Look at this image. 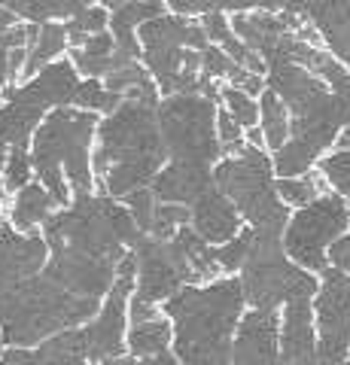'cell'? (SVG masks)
Wrapping results in <instances>:
<instances>
[{"mask_svg":"<svg viewBox=\"0 0 350 365\" xmlns=\"http://www.w3.org/2000/svg\"><path fill=\"white\" fill-rule=\"evenodd\" d=\"M155 107L159 88L150 83L128 91L110 116H101L92 146L95 192L122 201L131 192L153 186L168 162Z\"/></svg>","mask_w":350,"mask_h":365,"instance_id":"1","label":"cell"},{"mask_svg":"<svg viewBox=\"0 0 350 365\" xmlns=\"http://www.w3.org/2000/svg\"><path fill=\"white\" fill-rule=\"evenodd\" d=\"M162 311L171 319V341L180 365H229L232 338L244 314L238 277L183 287L162 302Z\"/></svg>","mask_w":350,"mask_h":365,"instance_id":"2","label":"cell"},{"mask_svg":"<svg viewBox=\"0 0 350 365\" xmlns=\"http://www.w3.org/2000/svg\"><path fill=\"white\" fill-rule=\"evenodd\" d=\"M101 116L76 107L49 110L31 134L28 153L34 180L52 195L58 207H67L73 195L95 192L92 146Z\"/></svg>","mask_w":350,"mask_h":365,"instance_id":"3","label":"cell"},{"mask_svg":"<svg viewBox=\"0 0 350 365\" xmlns=\"http://www.w3.org/2000/svg\"><path fill=\"white\" fill-rule=\"evenodd\" d=\"M40 235L49 253H76L119 265V259L138 244L143 232L134 225L122 201L104 192H86L73 195L67 207L55 210L43 222Z\"/></svg>","mask_w":350,"mask_h":365,"instance_id":"4","label":"cell"},{"mask_svg":"<svg viewBox=\"0 0 350 365\" xmlns=\"http://www.w3.org/2000/svg\"><path fill=\"white\" fill-rule=\"evenodd\" d=\"M140 64L165 95H207L217 98V83L201 76V52L207 49V37L198 19H183L162 13L138 28Z\"/></svg>","mask_w":350,"mask_h":365,"instance_id":"5","label":"cell"},{"mask_svg":"<svg viewBox=\"0 0 350 365\" xmlns=\"http://www.w3.org/2000/svg\"><path fill=\"white\" fill-rule=\"evenodd\" d=\"M98 307L101 302L61 289L40 271L0 299V338L4 347H37L58 332L86 326Z\"/></svg>","mask_w":350,"mask_h":365,"instance_id":"6","label":"cell"},{"mask_svg":"<svg viewBox=\"0 0 350 365\" xmlns=\"http://www.w3.org/2000/svg\"><path fill=\"white\" fill-rule=\"evenodd\" d=\"M274 165L262 146L244 143L235 155H225L213 165V186L232 201L241 222L262 235H284L289 207L277 198Z\"/></svg>","mask_w":350,"mask_h":365,"instance_id":"7","label":"cell"},{"mask_svg":"<svg viewBox=\"0 0 350 365\" xmlns=\"http://www.w3.org/2000/svg\"><path fill=\"white\" fill-rule=\"evenodd\" d=\"M83 76L73 71L67 55L46 64L31 79H21L19 86L0 91V170H4L6 153L13 146H28L31 134L37 131L49 110L73 107L76 88Z\"/></svg>","mask_w":350,"mask_h":365,"instance_id":"8","label":"cell"},{"mask_svg":"<svg viewBox=\"0 0 350 365\" xmlns=\"http://www.w3.org/2000/svg\"><path fill=\"white\" fill-rule=\"evenodd\" d=\"M155 116L168 162L213 170L222 158V146L217 140V98L165 95L159 98Z\"/></svg>","mask_w":350,"mask_h":365,"instance_id":"9","label":"cell"},{"mask_svg":"<svg viewBox=\"0 0 350 365\" xmlns=\"http://www.w3.org/2000/svg\"><path fill=\"white\" fill-rule=\"evenodd\" d=\"M238 274L244 304H250V311H280L289 299H299V295L314 299L317 292V277L292 265L284 253L280 235L253 232L250 250Z\"/></svg>","mask_w":350,"mask_h":365,"instance_id":"10","label":"cell"},{"mask_svg":"<svg viewBox=\"0 0 350 365\" xmlns=\"http://www.w3.org/2000/svg\"><path fill=\"white\" fill-rule=\"evenodd\" d=\"M347 232H350V204L326 189L304 207H296L289 213L280 244H284V253L289 256L292 265H299L308 274H320L329 268V262H326L329 244Z\"/></svg>","mask_w":350,"mask_h":365,"instance_id":"11","label":"cell"},{"mask_svg":"<svg viewBox=\"0 0 350 365\" xmlns=\"http://www.w3.org/2000/svg\"><path fill=\"white\" fill-rule=\"evenodd\" d=\"M128 253L134 256V292H131L134 302L159 304L171 299L177 289L195 283L186 253L180 250L174 237L140 235Z\"/></svg>","mask_w":350,"mask_h":365,"instance_id":"12","label":"cell"},{"mask_svg":"<svg viewBox=\"0 0 350 365\" xmlns=\"http://www.w3.org/2000/svg\"><path fill=\"white\" fill-rule=\"evenodd\" d=\"M134 292V256L125 253L116 265V280L104 295L98 314L80 329L86 359L101 362L125 353V332H128V302Z\"/></svg>","mask_w":350,"mask_h":365,"instance_id":"13","label":"cell"},{"mask_svg":"<svg viewBox=\"0 0 350 365\" xmlns=\"http://www.w3.org/2000/svg\"><path fill=\"white\" fill-rule=\"evenodd\" d=\"M317 317V365H341L350 353V277L335 268L320 271L311 299Z\"/></svg>","mask_w":350,"mask_h":365,"instance_id":"14","label":"cell"},{"mask_svg":"<svg viewBox=\"0 0 350 365\" xmlns=\"http://www.w3.org/2000/svg\"><path fill=\"white\" fill-rule=\"evenodd\" d=\"M43 274L58 283L61 289L80 295V299L104 302V295L110 292L113 280H116V265L104 259H88L76 253H49Z\"/></svg>","mask_w":350,"mask_h":365,"instance_id":"15","label":"cell"},{"mask_svg":"<svg viewBox=\"0 0 350 365\" xmlns=\"http://www.w3.org/2000/svg\"><path fill=\"white\" fill-rule=\"evenodd\" d=\"M46 259L49 250L40 232L21 235L6 222V216H0V299L40 274Z\"/></svg>","mask_w":350,"mask_h":365,"instance_id":"16","label":"cell"},{"mask_svg":"<svg viewBox=\"0 0 350 365\" xmlns=\"http://www.w3.org/2000/svg\"><path fill=\"white\" fill-rule=\"evenodd\" d=\"M280 311H244L232 338V365H277Z\"/></svg>","mask_w":350,"mask_h":365,"instance_id":"17","label":"cell"},{"mask_svg":"<svg viewBox=\"0 0 350 365\" xmlns=\"http://www.w3.org/2000/svg\"><path fill=\"white\" fill-rule=\"evenodd\" d=\"M302 19L335 61L350 71V0H308Z\"/></svg>","mask_w":350,"mask_h":365,"instance_id":"18","label":"cell"},{"mask_svg":"<svg viewBox=\"0 0 350 365\" xmlns=\"http://www.w3.org/2000/svg\"><path fill=\"white\" fill-rule=\"evenodd\" d=\"M189 225H192V232L210 247L232 241L244 228L238 210L232 207V201L225 198L222 192H217V186L207 189L205 195L189 204Z\"/></svg>","mask_w":350,"mask_h":365,"instance_id":"19","label":"cell"},{"mask_svg":"<svg viewBox=\"0 0 350 365\" xmlns=\"http://www.w3.org/2000/svg\"><path fill=\"white\" fill-rule=\"evenodd\" d=\"M0 365H88L80 329H67L37 347H6Z\"/></svg>","mask_w":350,"mask_h":365,"instance_id":"20","label":"cell"},{"mask_svg":"<svg viewBox=\"0 0 350 365\" xmlns=\"http://www.w3.org/2000/svg\"><path fill=\"white\" fill-rule=\"evenodd\" d=\"M207 189H213V170L210 168H192L165 162V168L153 180V198L159 204H183L189 207L195 198H201Z\"/></svg>","mask_w":350,"mask_h":365,"instance_id":"21","label":"cell"},{"mask_svg":"<svg viewBox=\"0 0 350 365\" xmlns=\"http://www.w3.org/2000/svg\"><path fill=\"white\" fill-rule=\"evenodd\" d=\"M168 13L165 0H128L125 6L110 13V37H113V52L122 61H140V46H138V28L143 21Z\"/></svg>","mask_w":350,"mask_h":365,"instance_id":"22","label":"cell"},{"mask_svg":"<svg viewBox=\"0 0 350 365\" xmlns=\"http://www.w3.org/2000/svg\"><path fill=\"white\" fill-rule=\"evenodd\" d=\"M55 210H58V204L52 201V195L40 186L37 180H31L28 186H21L19 192L9 195L4 216H6V222L13 225L16 232L34 235V232H40L43 222H46Z\"/></svg>","mask_w":350,"mask_h":365,"instance_id":"23","label":"cell"},{"mask_svg":"<svg viewBox=\"0 0 350 365\" xmlns=\"http://www.w3.org/2000/svg\"><path fill=\"white\" fill-rule=\"evenodd\" d=\"M67 49H71V46H67L64 21H43V25H34V34L28 40V52H25V71H21V79H31L46 64L64 58Z\"/></svg>","mask_w":350,"mask_h":365,"instance_id":"24","label":"cell"},{"mask_svg":"<svg viewBox=\"0 0 350 365\" xmlns=\"http://www.w3.org/2000/svg\"><path fill=\"white\" fill-rule=\"evenodd\" d=\"M92 4H98V0H0L6 13H13L19 21H28V25L67 21Z\"/></svg>","mask_w":350,"mask_h":365,"instance_id":"25","label":"cell"},{"mask_svg":"<svg viewBox=\"0 0 350 365\" xmlns=\"http://www.w3.org/2000/svg\"><path fill=\"white\" fill-rule=\"evenodd\" d=\"M67 61L73 64V71L83 79H104L113 71V37L110 31L86 37L67 49Z\"/></svg>","mask_w":350,"mask_h":365,"instance_id":"26","label":"cell"},{"mask_svg":"<svg viewBox=\"0 0 350 365\" xmlns=\"http://www.w3.org/2000/svg\"><path fill=\"white\" fill-rule=\"evenodd\" d=\"M31 34H34V25H28V21H19V25L0 34V91L21 83Z\"/></svg>","mask_w":350,"mask_h":365,"instance_id":"27","label":"cell"},{"mask_svg":"<svg viewBox=\"0 0 350 365\" xmlns=\"http://www.w3.org/2000/svg\"><path fill=\"white\" fill-rule=\"evenodd\" d=\"M171 319H168L162 311L150 317V319H140V323H131V329L125 332V347L134 353V359H146V356H155V353L168 350L171 344Z\"/></svg>","mask_w":350,"mask_h":365,"instance_id":"28","label":"cell"},{"mask_svg":"<svg viewBox=\"0 0 350 365\" xmlns=\"http://www.w3.org/2000/svg\"><path fill=\"white\" fill-rule=\"evenodd\" d=\"M256 101H259V125L256 128L262 131V150L268 155H274L289 137V113L284 104H280V98L268 88Z\"/></svg>","mask_w":350,"mask_h":365,"instance_id":"29","label":"cell"},{"mask_svg":"<svg viewBox=\"0 0 350 365\" xmlns=\"http://www.w3.org/2000/svg\"><path fill=\"white\" fill-rule=\"evenodd\" d=\"M323 180V186L335 192L338 198H344L350 204V150L347 146H335V150L326 153L317 168H314Z\"/></svg>","mask_w":350,"mask_h":365,"instance_id":"30","label":"cell"},{"mask_svg":"<svg viewBox=\"0 0 350 365\" xmlns=\"http://www.w3.org/2000/svg\"><path fill=\"white\" fill-rule=\"evenodd\" d=\"M274 189H277V198L284 201L289 210L292 207H304V204L314 201L320 192H326L317 170H308V174H299V177H277Z\"/></svg>","mask_w":350,"mask_h":365,"instance_id":"31","label":"cell"},{"mask_svg":"<svg viewBox=\"0 0 350 365\" xmlns=\"http://www.w3.org/2000/svg\"><path fill=\"white\" fill-rule=\"evenodd\" d=\"M217 104L229 113V116L241 125L244 131H250L259 125V101L253 95H247L244 88L235 86H220L217 88Z\"/></svg>","mask_w":350,"mask_h":365,"instance_id":"32","label":"cell"},{"mask_svg":"<svg viewBox=\"0 0 350 365\" xmlns=\"http://www.w3.org/2000/svg\"><path fill=\"white\" fill-rule=\"evenodd\" d=\"M119 104H122V95L110 91L101 79H83L80 88H76V98H73L76 110L95 113V116H110Z\"/></svg>","mask_w":350,"mask_h":365,"instance_id":"33","label":"cell"},{"mask_svg":"<svg viewBox=\"0 0 350 365\" xmlns=\"http://www.w3.org/2000/svg\"><path fill=\"white\" fill-rule=\"evenodd\" d=\"M110 25V13L104 6H86L83 13H76L73 19H67L64 21V31H67V46H76V43H83L86 37H95V34H104Z\"/></svg>","mask_w":350,"mask_h":365,"instance_id":"34","label":"cell"},{"mask_svg":"<svg viewBox=\"0 0 350 365\" xmlns=\"http://www.w3.org/2000/svg\"><path fill=\"white\" fill-rule=\"evenodd\" d=\"M250 241H253V228H241L232 241L213 247V262H217L222 277H235V271H241L247 250H250Z\"/></svg>","mask_w":350,"mask_h":365,"instance_id":"35","label":"cell"},{"mask_svg":"<svg viewBox=\"0 0 350 365\" xmlns=\"http://www.w3.org/2000/svg\"><path fill=\"white\" fill-rule=\"evenodd\" d=\"M31 180H34V168H31L28 146H13V150L6 153L4 170H0V186H4L6 195H13L21 186H28Z\"/></svg>","mask_w":350,"mask_h":365,"instance_id":"36","label":"cell"},{"mask_svg":"<svg viewBox=\"0 0 350 365\" xmlns=\"http://www.w3.org/2000/svg\"><path fill=\"white\" fill-rule=\"evenodd\" d=\"M189 225V207L183 204H159L155 201L153 222H150V237H174L177 228Z\"/></svg>","mask_w":350,"mask_h":365,"instance_id":"37","label":"cell"},{"mask_svg":"<svg viewBox=\"0 0 350 365\" xmlns=\"http://www.w3.org/2000/svg\"><path fill=\"white\" fill-rule=\"evenodd\" d=\"M122 204H125V210L131 213L134 225H138L143 235L150 232L153 210H155V198H153V192H150V189H138V192H131V195L122 198Z\"/></svg>","mask_w":350,"mask_h":365,"instance_id":"38","label":"cell"},{"mask_svg":"<svg viewBox=\"0 0 350 365\" xmlns=\"http://www.w3.org/2000/svg\"><path fill=\"white\" fill-rule=\"evenodd\" d=\"M326 262H329V268L341 271L350 277V232L335 237V241L329 244V250H326Z\"/></svg>","mask_w":350,"mask_h":365,"instance_id":"39","label":"cell"},{"mask_svg":"<svg viewBox=\"0 0 350 365\" xmlns=\"http://www.w3.org/2000/svg\"><path fill=\"white\" fill-rule=\"evenodd\" d=\"M138 365H180V362H177V356H174V353H168V350H162V353H155V356H146V359H138Z\"/></svg>","mask_w":350,"mask_h":365,"instance_id":"40","label":"cell"},{"mask_svg":"<svg viewBox=\"0 0 350 365\" xmlns=\"http://www.w3.org/2000/svg\"><path fill=\"white\" fill-rule=\"evenodd\" d=\"M13 25H19V19H16L13 13H6L4 6H0V34H4V31H9Z\"/></svg>","mask_w":350,"mask_h":365,"instance_id":"41","label":"cell"},{"mask_svg":"<svg viewBox=\"0 0 350 365\" xmlns=\"http://www.w3.org/2000/svg\"><path fill=\"white\" fill-rule=\"evenodd\" d=\"M95 365H138V359H131V356H113V359H101Z\"/></svg>","mask_w":350,"mask_h":365,"instance_id":"42","label":"cell"},{"mask_svg":"<svg viewBox=\"0 0 350 365\" xmlns=\"http://www.w3.org/2000/svg\"><path fill=\"white\" fill-rule=\"evenodd\" d=\"M128 0H98V6H104L107 13H113V9H119V6H125Z\"/></svg>","mask_w":350,"mask_h":365,"instance_id":"43","label":"cell"},{"mask_svg":"<svg viewBox=\"0 0 350 365\" xmlns=\"http://www.w3.org/2000/svg\"><path fill=\"white\" fill-rule=\"evenodd\" d=\"M338 146H347V150H350V125L341 131V137H338Z\"/></svg>","mask_w":350,"mask_h":365,"instance_id":"44","label":"cell"},{"mask_svg":"<svg viewBox=\"0 0 350 365\" xmlns=\"http://www.w3.org/2000/svg\"><path fill=\"white\" fill-rule=\"evenodd\" d=\"M6 201H9V195L4 192V186H0V216H4V210H6Z\"/></svg>","mask_w":350,"mask_h":365,"instance_id":"45","label":"cell"},{"mask_svg":"<svg viewBox=\"0 0 350 365\" xmlns=\"http://www.w3.org/2000/svg\"><path fill=\"white\" fill-rule=\"evenodd\" d=\"M0 356H4V338H0Z\"/></svg>","mask_w":350,"mask_h":365,"instance_id":"46","label":"cell"},{"mask_svg":"<svg viewBox=\"0 0 350 365\" xmlns=\"http://www.w3.org/2000/svg\"><path fill=\"white\" fill-rule=\"evenodd\" d=\"M341 365H350V353H347V359H344V362H341Z\"/></svg>","mask_w":350,"mask_h":365,"instance_id":"47","label":"cell"}]
</instances>
